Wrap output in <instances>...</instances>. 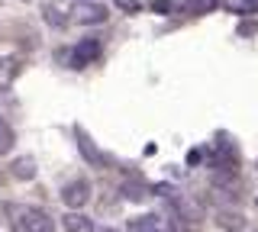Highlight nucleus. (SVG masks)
<instances>
[{
	"instance_id": "obj_14",
	"label": "nucleus",
	"mask_w": 258,
	"mask_h": 232,
	"mask_svg": "<svg viewBox=\"0 0 258 232\" xmlns=\"http://www.w3.org/2000/svg\"><path fill=\"white\" fill-rule=\"evenodd\" d=\"M42 20L48 23V26H55V29H61L64 23H68V17H64L58 7H52V4H45V7H42Z\"/></svg>"
},
{
	"instance_id": "obj_18",
	"label": "nucleus",
	"mask_w": 258,
	"mask_h": 232,
	"mask_svg": "<svg viewBox=\"0 0 258 232\" xmlns=\"http://www.w3.org/2000/svg\"><path fill=\"white\" fill-rule=\"evenodd\" d=\"M116 7H119V10H126V13H139L142 10L139 0H116Z\"/></svg>"
},
{
	"instance_id": "obj_12",
	"label": "nucleus",
	"mask_w": 258,
	"mask_h": 232,
	"mask_svg": "<svg viewBox=\"0 0 258 232\" xmlns=\"http://www.w3.org/2000/svg\"><path fill=\"white\" fill-rule=\"evenodd\" d=\"M13 178L32 181V178H36V162H32V158H16V162H13Z\"/></svg>"
},
{
	"instance_id": "obj_2",
	"label": "nucleus",
	"mask_w": 258,
	"mask_h": 232,
	"mask_svg": "<svg viewBox=\"0 0 258 232\" xmlns=\"http://www.w3.org/2000/svg\"><path fill=\"white\" fill-rule=\"evenodd\" d=\"M103 55V45H100V39H81V42L75 45V49L68 52V68H75V71H81V68H87V65H94L97 58Z\"/></svg>"
},
{
	"instance_id": "obj_20",
	"label": "nucleus",
	"mask_w": 258,
	"mask_h": 232,
	"mask_svg": "<svg viewBox=\"0 0 258 232\" xmlns=\"http://www.w3.org/2000/svg\"><path fill=\"white\" fill-rule=\"evenodd\" d=\"M200 158H204V151H200V148H194L190 155H187V165H200Z\"/></svg>"
},
{
	"instance_id": "obj_3",
	"label": "nucleus",
	"mask_w": 258,
	"mask_h": 232,
	"mask_svg": "<svg viewBox=\"0 0 258 232\" xmlns=\"http://www.w3.org/2000/svg\"><path fill=\"white\" fill-rule=\"evenodd\" d=\"M61 200H64L68 210H81V206H87V203H91V181H87V178L68 181L61 187Z\"/></svg>"
},
{
	"instance_id": "obj_19",
	"label": "nucleus",
	"mask_w": 258,
	"mask_h": 232,
	"mask_svg": "<svg viewBox=\"0 0 258 232\" xmlns=\"http://www.w3.org/2000/svg\"><path fill=\"white\" fill-rule=\"evenodd\" d=\"M149 194H158V197H171L174 187L171 184H155V187H149Z\"/></svg>"
},
{
	"instance_id": "obj_10",
	"label": "nucleus",
	"mask_w": 258,
	"mask_h": 232,
	"mask_svg": "<svg viewBox=\"0 0 258 232\" xmlns=\"http://www.w3.org/2000/svg\"><path fill=\"white\" fill-rule=\"evenodd\" d=\"M119 194H123L126 200H133V203H139V200H145V197H149V184H142L139 178H133V181H123Z\"/></svg>"
},
{
	"instance_id": "obj_15",
	"label": "nucleus",
	"mask_w": 258,
	"mask_h": 232,
	"mask_svg": "<svg viewBox=\"0 0 258 232\" xmlns=\"http://www.w3.org/2000/svg\"><path fill=\"white\" fill-rule=\"evenodd\" d=\"M226 7H229V13H242V17L258 13V4H255V0H226Z\"/></svg>"
},
{
	"instance_id": "obj_6",
	"label": "nucleus",
	"mask_w": 258,
	"mask_h": 232,
	"mask_svg": "<svg viewBox=\"0 0 258 232\" xmlns=\"http://www.w3.org/2000/svg\"><path fill=\"white\" fill-rule=\"evenodd\" d=\"M61 226H64V232H94V219L84 216L81 210H71L61 216Z\"/></svg>"
},
{
	"instance_id": "obj_17",
	"label": "nucleus",
	"mask_w": 258,
	"mask_h": 232,
	"mask_svg": "<svg viewBox=\"0 0 258 232\" xmlns=\"http://www.w3.org/2000/svg\"><path fill=\"white\" fill-rule=\"evenodd\" d=\"M152 13H161V17H168V13H171L174 10V4H171V0H152Z\"/></svg>"
},
{
	"instance_id": "obj_5",
	"label": "nucleus",
	"mask_w": 258,
	"mask_h": 232,
	"mask_svg": "<svg viewBox=\"0 0 258 232\" xmlns=\"http://www.w3.org/2000/svg\"><path fill=\"white\" fill-rule=\"evenodd\" d=\"M129 232H171V222L165 219V216H136V219H129Z\"/></svg>"
},
{
	"instance_id": "obj_7",
	"label": "nucleus",
	"mask_w": 258,
	"mask_h": 232,
	"mask_svg": "<svg viewBox=\"0 0 258 232\" xmlns=\"http://www.w3.org/2000/svg\"><path fill=\"white\" fill-rule=\"evenodd\" d=\"M216 226L226 229V232H242L248 222H245V216H242L239 210H220L216 213Z\"/></svg>"
},
{
	"instance_id": "obj_21",
	"label": "nucleus",
	"mask_w": 258,
	"mask_h": 232,
	"mask_svg": "<svg viewBox=\"0 0 258 232\" xmlns=\"http://www.w3.org/2000/svg\"><path fill=\"white\" fill-rule=\"evenodd\" d=\"M103 232H116V229H103Z\"/></svg>"
},
{
	"instance_id": "obj_16",
	"label": "nucleus",
	"mask_w": 258,
	"mask_h": 232,
	"mask_svg": "<svg viewBox=\"0 0 258 232\" xmlns=\"http://www.w3.org/2000/svg\"><path fill=\"white\" fill-rule=\"evenodd\" d=\"M236 33L242 39H248V36H258V20H242L239 26H236Z\"/></svg>"
},
{
	"instance_id": "obj_1",
	"label": "nucleus",
	"mask_w": 258,
	"mask_h": 232,
	"mask_svg": "<svg viewBox=\"0 0 258 232\" xmlns=\"http://www.w3.org/2000/svg\"><path fill=\"white\" fill-rule=\"evenodd\" d=\"M10 232H55V222L42 206H20L13 210Z\"/></svg>"
},
{
	"instance_id": "obj_9",
	"label": "nucleus",
	"mask_w": 258,
	"mask_h": 232,
	"mask_svg": "<svg viewBox=\"0 0 258 232\" xmlns=\"http://www.w3.org/2000/svg\"><path fill=\"white\" fill-rule=\"evenodd\" d=\"M75 139H78V148L84 151V158H87V162H91V165H103V155H100V151L94 148L91 135H87L84 129H81V126H75Z\"/></svg>"
},
{
	"instance_id": "obj_13",
	"label": "nucleus",
	"mask_w": 258,
	"mask_h": 232,
	"mask_svg": "<svg viewBox=\"0 0 258 232\" xmlns=\"http://www.w3.org/2000/svg\"><path fill=\"white\" fill-rule=\"evenodd\" d=\"M13 142H16V135H13V129H10V123L0 116V155H10Z\"/></svg>"
},
{
	"instance_id": "obj_8",
	"label": "nucleus",
	"mask_w": 258,
	"mask_h": 232,
	"mask_svg": "<svg viewBox=\"0 0 258 232\" xmlns=\"http://www.w3.org/2000/svg\"><path fill=\"white\" fill-rule=\"evenodd\" d=\"M20 68H23V61L16 58V55H7V58H0V91H4V87H10V84L16 81Z\"/></svg>"
},
{
	"instance_id": "obj_4",
	"label": "nucleus",
	"mask_w": 258,
	"mask_h": 232,
	"mask_svg": "<svg viewBox=\"0 0 258 232\" xmlns=\"http://www.w3.org/2000/svg\"><path fill=\"white\" fill-rule=\"evenodd\" d=\"M107 7L100 0H81L78 10H75V23L78 26H97V23H107Z\"/></svg>"
},
{
	"instance_id": "obj_11",
	"label": "nucleus",
	"mask_w": 258,
	"mask_h": 232,
	"mask_svg": "<svg viewBox=\"0 0 258 232\" xmlns=\"http://www.w3.org/2000/svg\"><path fill=\"white\" fill-rule=\"evenodd\" d=\"M220 7V0H181V10L190 13V17H204V13L216 10Z\"/></svg>"
},
{
	"instance_id": "obj_22",
	"label": "nucleus",
	"mask_w": 258,
	"mask_h": 232,
	"mask_svg": "<svg viewBox=\"0 0 258 232\" xmlns=\"http://www.w3.org/2000/svg\"><path fill=\"white\" fill-rule=\"evenodd\" d=\"M78 4H81V0H78Z\"/></svg>"
}]
</instances>
